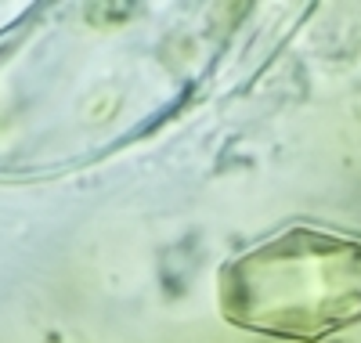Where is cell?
<instances>
[{"label":"cell","mask_w":361,"mask_h":343,"mask_svg":"<svg viewBox=\"0 0 361 343\" xmlns=\"http://www.w3.org/2000/svg\"><path fill=\"white\" fill-rule=\"evenodd\" d=\"M228 318L293 339H314L361 318V242L296 228L224 275Z\"/></svg>","instance_id":"6da1fadb"}]
</instances>
